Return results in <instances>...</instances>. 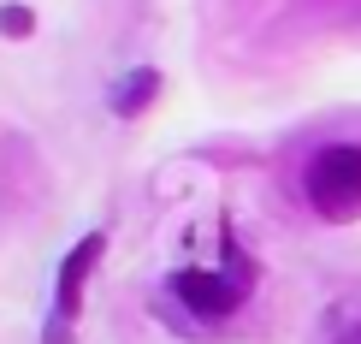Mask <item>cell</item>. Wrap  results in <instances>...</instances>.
<instances>
[{
  "label": "cell",
  "instance_id": "cell-1",
  "mask_svg": "<svg viewBox=\"0 0 361 344\" xmlns=\"http://www.w3.org/2000/svg\"><path fill=\"white\" fill-rule=\"evenodd\" d=\"M166 291H172V303L190 309L202 326H219V321H231L237 309L249 303V291H255V261L243 256V244H237L231 226H225V232H219V267H178Z\"/></svg>",
  "mask_w": 361,
  "mask_h": 344
},
{
  "label": "cell",
  "instance_id": "cell-2",
  "mask_svg": "<svg viewBox=\"0 0 361 344\" xmlns=\"http://www.w3.org/2000/svg\"><path fill=\"white\" fill-rule=\"evenodd\" d=\"M302 196L320 220H332V226H343V220L361 214V143H326L308 155L302 167Z\"/></svg>",
  "mask_w": 361,
  "mask_h": 344
},
{
  "label": "cell",
  "instance_id": "cell-6",
  "mask_svg": "<svg viewBox=\"0 0 361 344\" xmlns=\"http://www.w3.org/2000/svg\"><path fill=\"white\" fill-rule=\"evenodd\" d=\"M332 344H361V321H355V326H343V333H338Z\"/></svg>",
  "mask_w": 361,
  "mask_h": 344
},
{
  "label": "cell",
  "instance_id": "cell-3",
  "mask_svg": "<svg viewBox=\"0 0 361 344\" xmlns=\"http://www.w3.org/2000/svg\"><path fill=\"white\" fill-rule=\"evenodd\" d=\"M101 249H107V237H101V232H89V237H78V244L66 249L59 279H54V315H48L42 344H66V338H71V326H78V315H83V291H89V273H95Z\"/></svg>",
  "mask_w": 361,
  "mask_h": 344
},
{
  "label": "cell",
  "instance_id": "cell-5",
  "mask_svg": "<svg viewBox=\"0 0 361 344\" xmlns=\"http://www.w3.org/2000/svg\"><path fill=\"white\" fill-rule=\"evenodd\" d=\"M30 30H36L30 6H0V36H30Z\"/></svg>",
  "mask_w": 361,
  "mask_h": 344
},
{
  "label": "cell",
  "instance_id": "cell-4",
  "mask_svg": "<svg viewBox=\"0 0 361 344\" xmlns=\"http://www.w3.org/2000/svg\"><path fill=\"white\" fill-rule=\"evenodd\" d=\"M154 95H160V71H154V66H137L125 83L113 89V113H118V119H137Z\"/></svg>",
  "mask_w": 361,
  "mask_h": 344
}]
</instances>
